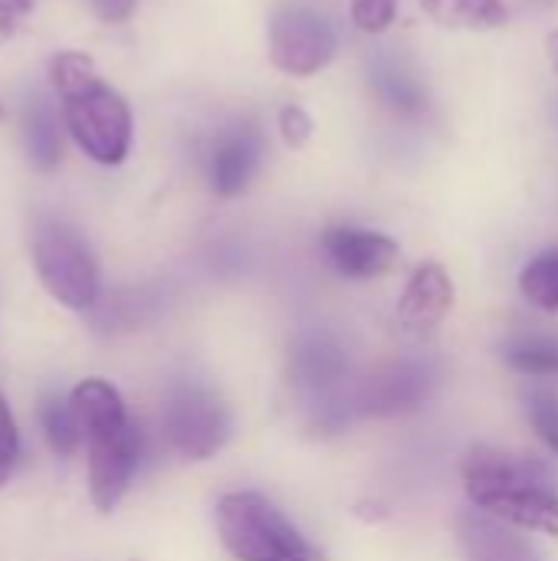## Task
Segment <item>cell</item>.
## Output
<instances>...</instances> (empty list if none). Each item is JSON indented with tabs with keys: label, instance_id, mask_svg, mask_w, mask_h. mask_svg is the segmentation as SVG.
I'll list each match as a JSON object with an SVG mask.
<instances>
[{
	"label": "cell",
	"instance_id": "cell-2",
	"mask_svg": "<svg viewBox=\"0 0 558 561\" xmlns=\"http://www.w3.org/2000/svg\"><path fill=\"white\" fill-rule=\"evenodd\" d=\"M72 404L82 424V444L89 454V500L99 513H112L138 470L141 437L122 394L102 381L86 378L72 388Z\"/></svg>",
	"mask_w": 558,
	"mask_h": 561
},
{
	"label": "cell",
	"instance_id": "cell-19",
	"mask_svg": "<svg viewBox=\"0 0 558 561\" xmlns=\"http://www.w3.org/2000/svg\"><path fill=\"white\" fill-rule=\"evenodd\" d=\"M378 95H382V102L388 105V108H395V112H421L428 102H424V89H421V82L418 79H411L408 72H398V69H385V72H378Z\"/></svg>",
	"mask_w": 558,
	"mask_h": 561
},
{
	"label": "cell",
	"instance_id": "cell-22",
	"mask_svg": "<svg viewBox=\"0 0 558 561\" xmlns=\"http://www.w3.org/2000/svg\"><path fill=\"white\" fill-rule=\"evenodd\" d=\"M16 460H20V431H16V421L10 414L7 398L0 391V486L13 477Z\"/></svg>",
	"mask_w": 558,
	"mask_h": 561
},
{
	"label": "cell",
	"instance_id": "cell-17",
	"mask_svg": "<svg viewBox=\"0 0 558 561\" xmlns=\"http://www.w3.org/2000/svg\"><path fill=\"white\" fill-rule=\"evenodd\" d=\"M39 427L53 454L72 457L82 447V424L72 398H46L39 408Z\"/></svg>",
	"mask_w": 558,
	"mask_h": 561
},
{
	"label": "cell",
	"instance_id": "cell-12",
	"mask_svg": "<svg viewBox=\"0 0 558 561\" xmlns=\"http://www.w3.org/2000/svg\"><path fill=\"white\" fill-rule=\"evenodd\" d=\"M263 161V135L250 125L224 131L210 148V187L217 197H237L247 191Z\"/></svg>",
	"mask_w": 558,
	"mask_h": 561
},
{
	"label": "cell",
	"instance_id": "cell-11",
	"mask_svg": "<svg viewBox=\"0 0 558 561\" xmlns=\"http://www.w3.org/2000/svg\"><path fill=\"white\" fill-rule=\"evenodd\" d=\"M457 539L467 561H546L529 539L513 533V526L477 506L457 516Z\"/></svg>",
	"mask_w": 558,
	"mask_h": 561
},
{
	"label": "cell",
	"instance_id": "cell-8",
	"mask_svg": "<svg viewBox=\"0 0 558 561\" xmlns=\"http://www.w3.org/2000/svg\"><path fill=\"white\" fill-rule=\"evenodd\" d=\"M470 503L506 526L558 536V493L546 483H516V486L483 490V493H474Z\"/></svg>",
	"mask_w": 558,
	"mask_h": 561
},
{
	"label": "cell",
	"instance_id": "cell-24",
	"mask_svg": "<svg viewBox=\"0 0 558 561\" xmlns=\"http://www.w3.org/2000/svg\"><path fill=\"white\" fill-rule=\"evenodd\" d=\"M280 135L289 148H306L316 135V122L303 105H286L280 112Z\"/></svg>",
	"mask_w": 558,
	"mask_h": 561
},
{
	"label": "cell",
	"instance_id": "cell-25",
	"mask_svg": "<svg viewBox=\"0 0 558 561\" xmlns=\"http://www.w3.org/2000/svg\"><path fill=\"white\" fill-rule=\"evenodd\" d=\"M86 3L102 23H125L138 7V0H86Z\"/></svg>",
	"mask_w": 558,
	"mask_h": 561
},
{
	"label": "cell",
	"instance_id": "cell-9",
	"mask_svg": "<svg viewBox=\"0 0 558 561\" xmlns=\"http://www.w3.org/2000/svg\"><path fill=\"white\" fill-rule=\"evenodd\" d=\"M434 388V371L421 362H398L365 378L355 404L365 414H405L428 401Z\"/></svg>",
	"mask_w": 558,
	"mask_h": 561
},
{
	"label": "cell",
	"instance_id": "cell-1",
	"mask_svg": "<svg viewBox=\"0 0 558 561\" xmlns=\"http://www.w3.org/2000/svg\"><path fill=\"white\" fill-rule=\"evenodd\" d=\"M49 79L62 102V125L86 158L115 168L128 158L135 122L128 102L99 76L86 53H56Z\"/></svg>",
	"mask_w": 558,
	"mask_h": 561
},
{
	"label": "cell",
	"instance_id": "cell-20",
	"mask_svg": "<svg viewBox=\"0 0 558 561\" xmlns=\"http://www.w3.org/2000/svg\"><path fill=\"white\" fill-rule=\"evenodd\" d=\"M506 365L516 368L520 375H533V378L558 375V345H549V342H523V345H513L506 352Z\"/></svg>",
	"mask_w": 558,
	"mask_h": 561
},
{
	"label": "cell",
	"instance_id": "cell-6",
	"mask_svg": "<svg viewBox=\"0 0 558 561\" xmlns=\"http://www.w3.org/2000/svg\"><path fill=\"white\" fill-rule=\"evenodd\" d=\"M230 437L227 408L197 385H184L171 394L164 411V440L168 447L191 463L210 460Z\"/></svg>",
	"mask_w": 558,
	"mask_h": 561
},
{
	"label": "cell",
	"instance_id": "cell-27",
	"mask_svg": "<svg viewBox=\"0 0 558 561\" xmlns=\"http://www.w3.org/2000/svg\"><path fill=\"white\" fill-rule=\"evenodd\" d=\"M546 59H549L553 72H558V30H553V33L546 36Z\"/></svg>",
	"mask_w": 558,
	"mask_h": 561
},
{
	"label": "cell",
	"instance_id": "cell-3",
	"mask_svg": "<svg viewBox=\"0 0 558 561\" xmlns=\"http://www.w3.org/2000/svg\"><path fill=\"white\" fill-rule=\"evenodd\" d=\"M220 546L237 561H322L309 539L263 493H227L214 510Z\"/></svg>",
	"mask_w": 558,
	"mask_h": 561
},
{
	"label": "cell",
	"instance_id": "cell-26",
	"mask_svg": "<svg viewBox=\"0 0 558 561\" xmlns=\"http://www.w3.org/2000/svg\"><path fill=\"white\" fill-rule=\"evenodd\" d=\"M33 0H0V26H13L23 13H30Z\"/></svg>",
	"mask_w": 558,
	"mask_h": 561
},
{
	"label": "cell",
	"instance_id": "cell-10",
	"mask_svg": "<svg viewBox=\"0 0 558 561\" xmlns=\"http://www.w3.org/2000/svg\"><path fill=\"white\" fill-rule=\"evenodd\" d=\"M451 309H454V283L447 270L441 263H421L411 273L395 312L405 332L424 339L447 319Z\"/></svg>",
	"mask_w": 558,
	"mask_h": 561
},
{
	"label": "cell",
	"instance_id": "cell-18",
	"mask_svg": "<svg viewBox=\"0 0 558 561\" xmlns=\"http://www.w3.org/2000/svg\"><path fill=\"white\" fill-rule=\"evenodd\" d=\"M520 293L529 306L543 312H558V247L529 260L520 273Z\"/></svg>",
	"mask_w": 558,
	"mask_h": 561
},
{
	"label": "cell",
	"instance_id": "cell-14",
	"mask_svg": "<svg viewBox=\"0 0 558 561\" xmlns=\"http://www.w3.org/2000/svg\"><path fill=\"white\" fill-rule=\"evenodd\" d=\"M349 368L342 345L329 335H303L289 352V375L299 388L326 391Z\"/></svg>",
	"mask_w": 558,
	"mask_h": 561
},
{
	"label": "cell",
	"instance_id": "cell-23",
	"mask_svg": "<svg viewBox=\"0 0 558 561\" xmlns=\"http://www.w3.org/2000/svg\"><path fill=\"white\" fill-rule=\"evenodd\" d=\"M529 424L539 434V440L558 457V401L549 394L529 398Z\"/></svg>",
	"mask_w": 558,
	"mask_h": 561
},
{
	"label": "cell",
	"instance_id": "cell-15",
	"mask_svg": "<svg viewBox=\"0 0 558 561\" xmlns=\"http://www.w3.org/2000/svg\"><path fill=\"white\" fill-rule=\"evenodd\" d=\"M424 13L454 30H497L510 20L503 0H421Z\"/></svg>",
	"mask_w": 558,
	"mask_h": 561
},
{
	"label": "cell",
	"instance_id": "cell-16",
	"mask_svg": "<svg viewBox=\"0 0 558 561\" xmlns=\"http://www.w3.org/2000/svg\"><path fill=\"white\" fill-rule=\"evenodd\" d=\"M23 148H26V158L43 171L59 164V154H62L59 122H56V112L39 99H30V105L23 108Z\"/></svg>",
	"mask_w": 558,
	"mask_h": 561
},
{
	"label": "cell",
	"instance_id": "cell-4",
	"mask_svg": "<svg viewBox=\"0 0 558 561\" xmlns=\"http://www.w3.org/2000/svg\"><path fill=\"white\" fill-rule=\"evenodd\" d=\"M33 270L43 289L66 309H92L99 299V266L79 230L43 220L33 233Z\"/></svg>",
	"mask_w": 558,
	"mask_h": 561
},
{
	"label": "cell",
	"instance_id": "cell-21",
	"mask_svg": "<svg viewBox=\"0 0 558 561\" xmlns=\"http://www.w3.org/2000/svg\"><path fill=\"white\" fill-rule=\"evenodd\" d=\"M398 0H352L349 16L362 33H385L395 23Z\"/></svg>",
	"mask_w": 558,
	"mask_h": 561
},
{
	"label": "cell",
	"instance_id": "cell-7",
	"mask_svg": "<svg viewBox=\"0 0 558 561\" xmlns=\"http://www.w3.org/2000/svg\"><path fill=\"white\" fill-rule=\"evenodd\" d=\"M329 266L345 279H375L398 263V243L388 233L362 227H329L322 233Z\"/></svg>",
	"mask_w": 558,
	"mask_h": 561
},
{
	"label": "cell",
	"instance_id": "cell-5",
	"mask_svg": "<svg viewBox=\"0 0 558 561\" xmlns=\"http://www.w3.org/2000/svg\"><path fill=\"white\" fill-rule=\"evenodd\" d=\"M339 53L332 23L312 7H283L270 23V62L296 79L326 69Z\"/></svg>",
	"mask_w": 558,
	"mask_h": 561
},
{
	"label": "cell",
	"instance_id": "cell-13",
	"mask_svg": "<svg viewBox=\"0 0 558 561\" xmlns=\"http://www.w3.org/2000/svg\"><path fill=\"white\" fill-rule=\"evenodd\" d=\"M467 496L483 493V490H500V486H516V483H546L553 486V473L546 463L533 457H516L503 454L497 447H470L464 463H460Z\"/></svg>",
	"mask_w": 558,
	"mask_h": 561
}]
</instances>
